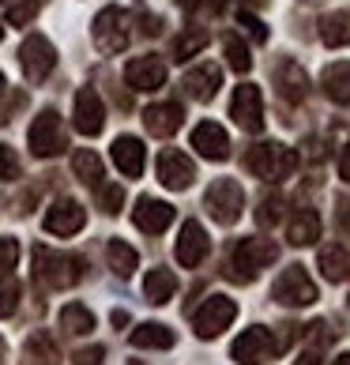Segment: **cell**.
Returning a JSON list of instances; mask_svg holds the SVG:
<instances>
[{"label": "cell", "instance_id": "6da1fadb", "mask_svg": "<svg viewBox=\"0 0 350 365\" xmlns=\"http://www.w3.org/2000/svg\"><path fill=\"white\" fill-rule=\"evenodd\" d=\"M298 151L287 143H257L245 155V166L257 173L260 181H287L294 170H298Z\"/></svg>", "mask_w": 350, "mask_h": 365}, {"label": "cell", "instance_id": "7a4b0ae2", "mask_svg": "<svg viewBox=\"0 0 350 365\" xmlns=\"http://www.w3.org/2000/svg\"><path fill=\"white\" fill-rule=\"evenodd\" d=\"M279 260V245L275 241H267V237H245V241H237V249H234V272L230 279L237 282H252L264 267H272Z\"/></svg>", "mask_w": 350, "mask_h": 365}, {"label": "cell", "instance_id": "3957f363", "mask_svg": "<svg viewBox=\"0 0 350 365\" xmlns=\"http://www.w3.org/2000/svg\"><path fill=\"white\" fill-rule=\"evenodd\" d=\"M79 275H83V272H79L76 256H61V252H53L46 245L34 249V279L42 282V287L61 290V287H72Z\"/></svg>", "mask_w": 350, "mask_h": 365}, {"label": "cell", "instance_id": "277c9868", "mask_svg": "<svg viewBox=\"0 0 350 365\" xmlns=\"http://www.w3.org/2000/svg\"><path fill=\"white\" fill-rule=\"evenodd\" d=\"M204 204H207V211H211L215 222L234 226V222L241 219V207H245V188H241L234 178H219V181H211Z\"/></svg>", "mask_w": 350, "mask_h": 365}, {"label": "cell", "instance_id": "5b68a950", "mask_svg": "<svg viewBox=\"0 0 350 365\" xmlns=\"http://www.w3.org/2000/svg\"><path fill=\"white\" fill-rule=\"evenodd\" d=\"M91 34H94L98 53H105V57H110V53H120L128 46V16L120 8H102L91 23Z\"/></svg>", "mask_w": 350, "mask_h": 365}, {"label": "cell", "instance_id": "8992f818", "mask_svg": "<svg viewBox=\"0 0 350 365\" xmlns=\"http://www.w3.org/2000/svg\"><path fill=\"white\" fill-rule=\"evenodd\" d=\"M26 143H31V155L38 158H53L61 155L64 147H68V140H64V128H61V117L53 110H42L34 117L31 132H26Z\"/></svg>", "mask_w": 350, "mask_h": 365}, {"label": "cell", "instance_id": "52a82bcc", "mask_svg": "<svg viewBox=\"0 0 350 365\" xmlns=\"http://www.w3.org/2000/svg\"><path fill=\"white\" fill-rule=\"evenodd\" d=\"M272 297L279 305H287V309H302V305H313L316 302V287H313V279L305 275V267H287L279 279H275V287H272Z\"/></svg>", "mask_w": 350, "mask_h": 365}, {"label": "cell", "instance_id": "ba28073f", "mask_svg": "<svg viewBox=\"0 0 350 365\" xmlns=\"http://www.w3.org/2000/svg\"><path fill=\"white\" fill-rule=\"evenodd\" d=\"M234 317H237V305L230 302V297H226V294H211L204 302V309L192 317V328H196L200 339H215V335H222L226 328H230Z\"/></svg>", "mask_w": 350, "mask_h": 365}, {"label": "cell", "instance_id": "9c48e42d", "mask_svg": "<svg viewBox=\"0 0 350 365\" xmlns=\"http://www.w3.org/2000/svg\"><path fill=\"white\" fill-rule=\"evenodd\" d=\"M19 64H23V76L31 79V83H42L53 72V64H57V49H53V42L46 34H31L19 46Z\"/></svg>", "mask_w": 350, "mask_h": 365}, {"label": "cell", "instance_id": "30bf717a", "mask_svg": "<svg viewBox=\"0 0 350 365\" xmlns=\"http://www.w3.org/2000/svg\"><path fill=\"white\" fill-rule=\"evenodd\" d=\"M230 354L237 365H264L267 358L279 354V339L267 328H249V331H241V339L234 343Z\"/></svg>", "mask_w": 350, "mask_h": 365}, {"label": "cell", "instance_id": "8fae6325", "mask_svg": "<svg viewBox=\"0 0 350 365\" xmlns=\"http://www.w3.org/2000/svg\"><path fill=\"white\" fill-rule=\"evenodd\" d=\"M230 117L237 120L245 132H260L264 128V98L257 83H241L230 98Z\"/></svg>", "mask_w": 350, "mask_h": 365}, {"label": "cell", "instance_id": "7c38bea8", "mask_svg": "<svg viewBox=\"0 0 350 365\" xmlns=\"http://www.w3.org/2000/svg\"><path fill=\"white\" fill-rule=\"evenodd\" d=\"M72 125H76V132H83V136H98V132L105 128V106H102V98H98L94 87H83L76 94Z\"/></svg>", "mask_w": 350, "mask_h": 365}, {"label": "cell", "instance_id": "4fadbf2b", "mask_svg": "<svg viewBox=\"0 0 350 365\" xmlns=\"http://www.w3.org/2000/svg\"><path fill=\"white\" fill-rule=\"evenodd\" d=\"M83 222H87V211H83L79 200H57V204L46 211V230H49V234H57V237L79 234Z\"/></svg>", "mask_w": 350, "mask_h": 365}, {"label": "cell", "instance_id": "5bb4252c", "mask_svg": "<svg viewBox=\"0 0 350 365\" xmlns=\"http://www.w3.org/2000/svg\"><path fill=\"white\" fill-rule=\"evenodd\" d=\"M207 252H211V237L204 234V226L196 219H188L181 226V237H177V264L181 267H200Z\"/></svg>", "mask_w": 350, "mask_h": 365}, {"label": "cell", "instance_id": "9a60e30c", "mask_svg": "<svg viewBox=\"0 0 350 365\" xmlns=\"http://www.w3.org/2000/svg\"><path fill=\"white\" fill-rule=\"evenodd\" d=\"M125 83L132 91H158L166 83V64L158 57H132L125 64Z\"/></svg>", "mask_w": 350, "mask_h": 365}, {"label": "cell", "instance_id": "2e32d148", "mask_svg": "<svg viewBox=\"0 0 350 365\" xmlns=\"http://www.w3.org/2000/svg\"><path fill=\"white\" fill-rule=\"evenodd\" d=\"M158 181H163L166 188H173V192L188 188V185L196 181L192 158H185L181 151H163V155H158Z\"/></svg>", "mask_w": 350, "mask_h": 365}, {"label": "cell", "instance_id": "e0dca14e", "mask_svg": "<svg viewBox=\"0 0 350 365\" xmlns=\"http://www.w3.org/2000/svg\"><path fill=\"white\" fill-rule=\"evenodd\" d=\"M192 147L204 158H211V162H226V158H230V136H226V128L215 125V120H204V125L192 128Z\"/></svg>", "mask_w": 350, "mask_h": 365}, {"label": "cell", "instance_id": "ac0fdd59", "mask_svg": "<svg viewBox=\"0 0 350 365\" xmlns=\"http://www.w3.org/2000/svg\"><path fill=\"white\" fill-rule=\"evenodd\" d=\"M132 222H136L143 234H163V230H170V222H173V207L166 204V200L140 196L136 211H132Z\"/></svg>", "mask_w": 350, "mask_h": 365}, {"label": "cell", "instance_id": "d6986e66", "mask_svg": "<svg viewBox=\"0 0 350 365\" xmlns=\"http://www.w3.org/2000/svg\"><path fill=\"white\" fill-rule=\"evenodd\" d=\"M181 120H185L181 102H158V106H147L143 110V128L151 132V136H163V140L181 128Z\"/></svg>", "mask_w": 350, "mask_h": 365}, {"label": "cell", "instance_id": "ffe728a7", "mask_svg": "<svg viewBox=\"0 0 350 365\" xmlns=\"http://www.w3.org/2000/svg\"><path fill=\"white\" fill-rule=\"evenodd\" d=\"M275 87L279 94L287 102H305V94H309V76L298 61H279V68H275Z\"/></svg>", "mask_w": 350, "mask_h": 365}, {"label": "cell", "instance_id": "44dd1931", "mask_svg": "<svg viewBox=\"0 0 350 365\" xmlns=\"http://www.w3.org/2000/svg\"><path fill=\"white\" fill-rule=\"evenodd\" d=\"M219 87H222V72L215 64H200V68H192L185 76V94L196 102H211L219 94Z\"/></svg>", "mask_w": 350, "mask_h": 365}, {"label": "cell", "instance_id": "7402d4cb", "mask_svg": "<svg viewBox=\"0 0 350 365\" xmlns=\"http://www.w3.org/2000/svg\"><path fill=\"white\" fill-rule=\"evenodd\" d=\"M143 158H147V147L136 136H117L113 140V162L125 178H140L143 173Z\"/></svg>", "mask_w": 350, "mask_h": 365}, {"label": "cell", "instance_id": "603a6c76", "mask_svg": "<svg viewBox=\"0 0 350 365\" xmlns=\"http://www.w3.org/2000/svg\"><path fill=\"white\" fill-rule=\"evenodd\" d=\"M173 290H177V275H173L170 267H155V272L143 279V294L151 305H166L173 297Z\"/></svg>", "mask_w": 350, "mask_h": 365}, {"label": "cell", "instance_id": "cb8c5ba5", "mask_svg": "<svg viewBox=\"0 0 350 365\" xmlns=\"http://www.w3.org/2000/svg\"><path fill=\"white\" fill-rule=\"evenodd\" d=\"M287 237H290V245H298V249L313 245V241L320 237V215H316V211H298V215L290 219Z\"/></svg>", "mask_w": 350, "mask_h": 365}, {"label": "cell", "instance_id": "d4e9b609", "mask_svg": "<svg viewBox=\"0 0 350 365\" xmlns=\"http://www.w3.org/2000/svg\"><path fill=\"white\" fill-rule=\"evenodd\" d=\"M324 94L331 102H339V106L350 102V64L346 61H335L331 68L324 72Z\"/></svg>", "mask_w": 350, "mask_h": 365}, {"label": "cell", "instance_id": "484cf974", "mask_svg": "<svg viewBox=\"0 0 350 365\" xmlns=\"http://www.w3.org/2000/svg\"><path fill=\"white\" fill-rule=\"evenodd\" d=\"M105 260H110V272L120 275V279H132V272H136V264H140V256L132 245H125V241H110L105 245Z\"/></svg>", "mask_w": 350, "mask_h": 365}, {"label": "cell", "instance_id": "4316f807", "mask_svg": "<svg viewBox=\"0 0 350 365\" xmlns=\"http://www.w3.org/2000/svg\"><path fill=\"white\" fill-rule=\"evenodd\" d=\"M132 343L151 346V350H170L173 343H177V335H173L166 324H140V328L132 331Z\"/></svg>", "mask_w": 350, "mask_h": 365}, {"label": "cell", "instance_id": "83f0119b", "mask_svg": "<svg viewBox=\"0 0 350 365\" xmlns=\"http://www.w3.org/2000/svg\"><path fill=\"white\" fill-rule=\"evenodd\" d=\"M346 245H324L320 249V272L328 282H346Z\"/></svg>", "mask_w": 350, "mask_h": 365}, {"label": "cell", "instance_id": "f1b7e54d", "mask_svg": "<svg viewBox=\"0 0 350 365\" xmlns=\"http://www.w3.org/2000/svg\"><path fill=\"white\" fill-rule=\"evenodd\" d=\"M346 23H350L346 11H331V16L320 19V38H324V46H331V49L346 46Z\"/></svg>", "mask_w": 350, "mask_h": 365}, {"label": "cell", "instance_id": "f546056e", "mask_svg": "<svg viewBox=\"0 0 350 365\" xmlns=\"http://www.w3.org/2000/svg\"><path fill=\"white\" fill-rule=\"evenodd\" d=\"M72 170H76V178L83 181V185H94V188L102 185V158L94 155V151H76Z\"/></svg>", "mask_w": 350, "mask_h": 365}, {"label": "cell", "instance_id": "4dcf8cb0", "mask_svg": "<svg viewBox=\"0 0 350 365\" xmlns=\"http://www.w3.org/2000/svg\"><path fill=\"white\" fill-rule=\"evenodd\" d=\"M61 328L68 331V335H87V331L94 328L91 309H83V305H64V309H61Z\"/></svg>", "mask_w": 350, "mask_h": 365}, {"label": "cell", "instance_id": "1f68e13d", "mask_svg": "<svg viewBox=\"0 0 350 365\" xmlns=\"http://www.w3.org/2000/svg\"><path fill=\"white\" fill-rule=\"evenodd\" d=\"M0 8H4V19L11 26H26L38 16V0H0Z\"/></svg>", "mask_w": 350, "mask_h": 365}, {"label": "cell", "instance_id": "d6a6232c", "mask_svg": "<svg viewBox=\"0 0 350 365\" xmlns=\"http://www.w3.org/2000/svg\"><path fill=\"white\" fill-rule=\"evenodd\" d=\"M222 49H226V64H230V68H234V72H249V68H252V57H249V46H245V42H241V38H237V34H230V38H226V42H222Z\"/></svg>", "mask_w": 350, "mask_h": 365}, {"label": "cell", "instance_id": "836d02e7", "mask_svg": "<svg viewBox=\"0 0 350 365\" xmlns=\"http://www.w3.org/2000/svg\"><path fill=\"white\" fill-rule=\"evenodd\" d=\"M204 46H207V31H188L173 42V53H177V61H185V57H192V53H200Z\"/></svg>", "mask_w": 350, "mask_h": 365}, {"label": "cell", "instance_id": "e575fe53", "mask_svg": "<svg viewBox=\"0 0 350 365\" xmlns=\"http://www.w3.org/2000/svg\"><path fill=\"white\" fill-rule=\"evenodd\" d=\"M19 264V241L16 237H0V275H11Z\"/></svg>", "mask_w": 350, "mask_h": 365}, {"label": "cell", "instance_id": "d590c367", "mask_svg": "<svg viewBox=\"0 0 350 365\" xmlns=\"http://www.w3.org/2000/svg\"><path fill=\"white\" fill-rule=\"evenodd\" d=\"M98 200H102L105 215H117L120 204H125V188H120V185H98Z\"/></svg>", "mask_w": 350, "mask_h": 365}, {"label": "cell", "instance_id": "8d00e7d4", "mask_svg": "<svg viewBox=\"0 0 350 365\" xmlns=\"http://www.w3.org/2000/svg\"><path fill=\"white\" fill-rule=\"evenodd\" d=\"M16 305H19V287L16 282H0V320L16 313Z\"/></svg>", "mask_w": 350, "mask_h": 365}, {"label": "cell", "instance_id": "74e56055", "mask_svg": "<svg viewBox=\"0 0 350 365\" xmlns=\"http://www.w3.org/2000/svg\"><path fill=\"white\" fill-rule=\"evenodd\" d=\"M19 178V158L11 147H0V181H16Z\"/></svg>", "mask_w": 350, "mask_h": 365}, {"label": "cell", "instance_id": "f35d334b", "mask_svg": "<svg viewBox=\"0 0 350 365\" xmlns=\"http://www.w3.org/2000/svg\"><path fill=\"white\" fill-rule=\"evenodd\" d=\"M282 219V196H267L264 204H260V222L264 226H275Z\"/></svg>", "mask_w": 350, "mask_h": 365}, {"label": "cell", "instance_id": "ab89813d", "mask_svg": "<svg viewBox=\"0 0 350 365\" xmlns=\"http://www.w3.org/2000/svg\"><path fill=\"white\" fill-rule=\"evenodd\" d=\"M241 26H245V31L252 34V42H267V31H264V23L257 19V16H252V11H241Z\"/></svg>", "mask_w": 350, "mask_h": 365}, {"label": "cell", "instance_id": "60d3db41", "mask_svg": "<svg viewBox=\"0 0 350 365\" xmlns=\"http://www.w3.org/2000/svg\"><path fill=\"white\" fill-rule=\"evenodd\" d=\"M102 358H105L102 346H87V350H79L72 361H76V365H102Z\"/></svg>", "mask_w": 350, "mask_h": 365}, {"label": "cell", "instance_id": "b9f144b4", "mask_svg": "<svg viewBox=\"0 0 350 365\" xmlns=\"http://www.w3.org/2000/svg\"><path fill=\"white\" fill-rule=\"evenodd\" d=\"M328 151H324V143L320 140H305V158H313V162H320Z\"/></svg>", "mask_w": 350, "mask_h": 365}, {"label": "cell", "instance_id": "7bdbcfd3", "mask_svg": "<svg viewBox=\"0 0 350 365\" xmlns=\"http://www.w3.org/2000/svg\"><path fill=\"white\" fill-rule=\"evenodd\" d=\"M298 365H320V354L316 350H305V354L298 358Z\"/></svg>", "mask_w": 350, "mask_h": 365}, {"label": "cell", "instance_id": "ee69618b", "mask_svg": "<svg viewBox=\"0 0 350 365\" xmlns=\"http://www.w3.org/2000/svg\"><path fill=\"white\" fill-rule=\"evenodd\" d=\"M346 173H350V166H346V151H339V178L346 181Z\"/></svg>", "mask_w": 350, "mask_h": 365}, {"label": "cell", "instance_id": "f6af8a7d", "mask_svg": "<svg viewBox=\"0 0 350 365\" xmlns=\"http://www.w3.org/2000/svg\"><path fill=\"white\" fill-rule=\"evenodd\" d=\"M113 324H117V328H120V324H128V313H125V309H117V313H113Z\"/></svg>", "mask_w": 350, "mask_h": 365}, {"label": "cell", "instance_id": "bcb514c9", "mask_svg": "<svg viewBox=\"0 0 350 365\" xmlns=\"http://www.w3.org/2000/svg\"><path fill=\"white\" fill-rule=\"evenodd\" d=\"M335 365H350V358H346V354H339V358H335Z\"/></svg>", "mask_w": 350, "mask_h": 365}, {"label": "cell", "instance_id": "7dc6e473", "mask_svg": "<svg viewBox=\"0 0 350 365\" xmlns=\"http://www.w3.org/2000/svg\"><path fill=\"white\" fill-rule=\"evenodd\" d=\"M4 87H8V83H4V72H0V94H4Z\"/></svg>", "mask_w": 350, "mask_h": 365}, {"label": "cell", "instance_id": "c3c4849f", "mask_svg": "<svg viewBox=\"0 0 350 365\" xmlns=\"http://www.w3.org/2000/svg\"><path fill=\"white\" fill-rule=\"evenodd\" d=\"M0 358H4V339H0Z\"/></svg>", "mask_w": 350, "mask_h": 365}, {"label": "cell", "instance_id": "681fc988", "mask_svg": "<svg viewBox=\"0 0 350 365\" xmlns=\"http://www.w3.org/2000/svg\"><path fill=\"white\" fill-rule=\"evenodd\" d=\"M0 34H4V31H0Z\"/></svg>", "mask_w": 350, "mask_h": 365}]
</instances>
